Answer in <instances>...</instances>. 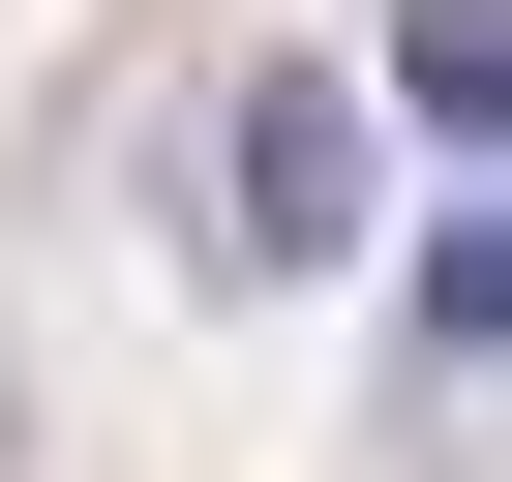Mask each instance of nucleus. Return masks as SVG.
Instances as JSON below:
<instances>
[{
	"mask_svg": "<svg viewBox=\"0 0 512 482\" xmlns=\"http://www.w3.org/2000/svg\"><path fill=\"white\" fill-rule=\"evenodd\" d=\"M362 241H392L362 61H241V121H211V272H362Z\"/></svg>",
	"mask_w": 512,
	"mask_h": 482,
	"instance_id": "1",
	"label": "nucleus"
},
{
	"mask_svg": "<svg viewBox=\"0 0 512 482\" xmlns=\"http://www.w3.org/2000/svg\"><path fill=\"white\" fill-rule=\"evenodd\" d=\"M392 91L422 121H512V0H392Z\"/></svg>",
	"mask_w": 512,
	"mask_h": 482,
	"instance_id": "2",
	"label": "nucleus"
}]
</instances>
